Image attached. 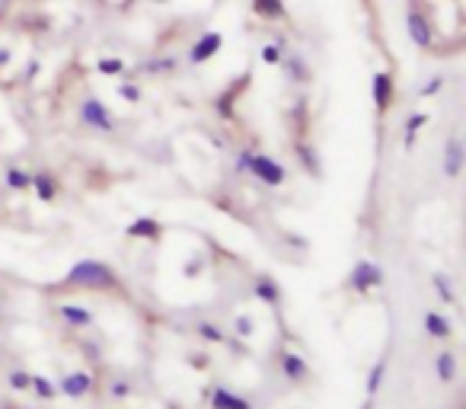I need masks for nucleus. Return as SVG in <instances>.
<instances>
[{
    "mask_svg": "<svg viewBox=\"0 0 466 409\" xmlns=\"http://www.w3.org/2000/svg\"><path fill=\"white\" fill-rule=\"evenodd\" d=\"M67 291H119V272L103 259H80L71 266V272L61 281Z\"/></svg>",
    "mask_w": 466,
    "mask_h": 409,
    "instance_id": "nucleus-1",
    "label": "nucleus"
},
{
    "mask_svg": "<svg viewBox=\"0 0 466 409\" xmlns=\"http://www.w3.org/2000/svg\"><path fill=\"white\" fill-rule=\"evenodd\" d=\"M77 119H80L84 128L96 131V135H115V128H119L115 115L109 112V106H106L99 96H86V100L80 102V109H77Z\"/></svg>",
    "mask_w": 466,
    "mask_h": 409,
    "instance_id": "nucleus-2",
    "label": "nucleus"
},
{
    "mask_svg": "<svg viewBox=\"0 0 466 409\" xmlns=\"http://www.w3.org/2000/svg\"><path fill=\"white\" fill-rule=\"evenodd\" d=\"M246 173H249L256 183H262L265 189H278V186H284V179H288V170L281 167L275 157L262 154V150H252L249 163H246Z\"/></svg>",
    "mask_w": 466,
    "mask_h": 409,
    "instance_id": "nucleus-3",
    "label": "nucleus"
},
{
    "mask_svg": "<svg viewBox=\"0 0 466 409\" xmlns=\"http://www.w3.org/2000/svg\"><path fill=\"white\" fill-rule=\"evenodd\" d=\"M380 285H383V269L371 259H358L352 266V272H348V288L358 291V294L380 288Z\"/></svg>",
    "mask_w": 466,
    "mask_h": 409,
    "instance_id": "nucleus-4",
    "label": "nucleus"
},
{
    "mask_svg": "<svg viewBox=\"0 0 466 409\" xmlns=\"http://www.w3.org/2000/svg\"><path fill=\"white\" fill-rule=\"evenodd\" d=\"M58 387V397H67V400H84V397H90V393L96 390V381L90 371H67L61 381L55 384Z\"/></svg>",
    "mask_w": 466,
    "mask_h": 409,
    "instance_id": "nucleus-5",
    "label": "nucleus"
},
{
    "mask_svg": "<svg viewBox=\"0 0 466 409\" xmlns=\"http://www.w3.org/2000/svg\"><path fill=\"white\" fill-rule=\"evenodd\" d=\"M205 403L211 409H252V403L246 400L243 393L230 390V387H221V384L208 387V390H205Z\"/></svg>",
    "mask_w": 466,
    "mask_h": 409,
    "instance_id": "nucleus-6",
    "label": "nucleus"
},
{
    "mask_svg": "<svg viewBox=\"0 0 466 409\" xmlns=\"http://www.w3.org/2000/svg\"><path fill=\"white\" fill-rule=\"evenodd\" d=\"M466 167V150H463V141L457 135H450L447 144H444V160H441V170H444V176L447 179H460Z\"/></svg>",
    "mask_w": 466,
    "mask_h": 409,
    "instance_id": "nucleus-7",
    "label": "nucleus"
},
{
    "mask_svg": "<svg viewBox=\"0 0 466 409\" xmlns=\"http://www.w3.org/2000/svg\"><path fill=\"white\" fill-rule=\"evenodd\" d=\"M406 29H409V38L419 48H431V42H434V29H431L428 16H425L421 10L412 7L409 13H406Z\"/></svg>",
    "mask_w": 466,
    "mask_h": 409,
    "instance_id": "nucleus-8",
    "label": "nucleus"
},
{
    "mask_svg": "<svg viewBox=\"0 0 466 409\" xmlns=\"http://www.w3.org/2000/svg\"><path fill=\"white\" fill-rule=\"evenodd\" d=\"M32 192L38 196V202H58V196H61V179L55 176V173H48V170H38V173H32Z\"/></svg>",
    "mask_w": 466,
    "mask_h": 409,
    "instance_id": "nucleus-9",
    "label": "nucleus"
},
{
    "mask_svg": "<svg viewBox=\"0 0 466 409\" xmlns=\"http://www.w3.org/2000/svg\"><path fill=\"white\" fill-rule=\"evenodd\" d=\"M278 368H281V374H284V381H288V384H304L310 377L307 358H300L297 352H281Z\"/></svg>",
    "mask_w": 466,
    "mask_h": 409,
    "instance_id": "nucleus-10",
    "label": "nucleus"
},
{
    "mask_svg": "<svg viewBox=\"0 0 466 409\" xmlns=\"http://www.w3.org/2000/svg\"><path fill=\"white\" fill-rule=\"evenodd\" d=\"M396 100V86H393V74L390 71H380V74H373V106L380 115H387V109L393 106Z\"/></svg>",
    "mask_w": 466,
    "mask_h": 409,
    "instance_id": "nucleus-11",
    "label": "nucleus"
},
{
    "mask_svg": "<svg viewBox=\"0 0 466 409\" xmlns=\"http://www.w3.org/2000/svg\"><path fill=\"white\" fill-rule=\"evenodd\" d=\"M221 45H224V36H221V32H205L195 45L188 48V61H192V65H205L208 58H214L217 51H221Z\"/></svg>",
    "mask_w": 466,
    "mask_h": 409,
    "instance_id": "nucleus-12",
    "label": "nucleus"
},
{
    "mask_svg": "<svg viewBox=\"0 0 466 409\" xmlns=\"http://www.w3.org/2000/svg\"><path fill=\"white\" fill-rule=\"evenodd\" d=\"M55 314L61 316L67 326H74V329H90V326L96 323L93 310H90V307H84V304H58Z\"/></svg>",
    "mask_w": 466,
    "mask_h": 409,
    "instance_id": "nucleus-13",
    "label": "nucleus"
},
{
    "mask_svg": "<svg viewBox=\"0 0 466 409\" xmlns=\"http://www.w3.org/2000/svg\"><path fill=\"white\" fill-rule=\"evenodd\" d=\"M125 233H128L131 240L138 237V240L160 243V240H163V224H160L157 218H147V214H144V218H134V221L125 227Z\"/></svg>",
    "mask_w": 466,
    "mask_h": 409,
    "instance_id": "nucleus-14",
    "label": "nucleus"
},
{
    "mask_svg": "<svg viewBox=\"0 0 466 409\" xmlns=\"http://www.w3.org/2000/svg\"><path fill=\"white\" fill-rule=\"evenodd\" d=\"M421 326H425V333H428L431 339H438V342H447L450 336H454V323H450V316L441 314V310H425Z\"/></svg>",
    "mask_w": 466,
    "mask_h": 409,
    "instance_id": "nucleus-15",
    "label": "nucleus"
},
{
    "mask_svg": "<svg viewBox=\"0 0 466 409\" xmlns=\"http://www.w3.org/2000/svg\"><path fill=\"white\" fill-rule=\"evenodd\" d=\"M252 294H256L262 304H269V307H278L281 298H284V294H281V285L271 279V275H259V279H256V288H252Z\"/></svg>",
    "mask_w": 466,
    "mask_h": 409,
    "instance_id": "nucleus-16",
    "label": "nucleus"
},
{
    "mask_svg": "<svg viewBox=\"0 0 466 409\" xmlns=\"http://www.w3.org/2000/svg\"><path fill=\"white\" fill-rule=\"evenodd\" d=\"M3 186H7L10 192H29V186H32V173L16 167V163H7V167H3Z\"/></svg>",
    "mask_w": 466,
    "mask_h": 409,
    "instance_id": "nucleus-17",
    "label": "nucleus"
},
{
    "mask_svg": "<svg viewBox=\"0 0 466 409\" xmlns=\"http://www.w3.org/2000/svg\"><path fill=\"white\" fill-rule=\"evenodd\" d=\"M434 377L441 384H454L457 381V355L454 352H441L434 358Z\"/></svg>",
    "mask_w": 466,
    "mask_h": 409,
    "instance_id": "nucleus-18",
    "label": "nucleus"
},
{
    "mask_svg": "<svg viewBox=\"0 0 466 409\" xmlns=\"http://www.w3.org/2000/svg\"><path fill=\"white\" fill-rule=\"evenodd\" d=\"M387 368H390V355H380L377 362H373L371 374H367V397H377L380 393V384L387 377Z\"/></svg>",
    "mask_w": 466,
    "mask_h": 409,
    "instance_id": "nucleus-19",
    "label": "nucleus"
},
{
    "mask_svg": "<svg viewBox=\"0 0 466 409\" xmlns=\"http://www.w3.org/2000/svg\"><path fill=\"white\" fill-rule=\"evenodd\" d=\"M29 390L36 393L38 400H58V387H55V381H48L45 374H36V371H32V381H29Z\"/></svg>",
    "mask_w": 466,
    "mask_h": 409,
    "instance_id": "nucleus-20",
    "label": "nucleus"
},
{
    "mask_svg": "<svg viewBox=\"0 0 466 409\" xmlns=\"http://www.w3.org/2000/svg\"><path fill=\"white\" fill-rule=\"evenodd\" d=\"M252 10L265 19H281L284 16V0H252Z\"/></svg>",
    "mask_w": 466,
    "mask_h": 409,
    "instance_id": "nucleus-21",
    "label": "nucleus"
},
{
    "mask_svg": "<svg viewBox=\"0 0 466 409\" xmlns=\"http://www.w3.org/2000/svg\"><path fill=\"white\" fill-rule=\"evenodd\" d=\"M294 150H297V157H300V163H304V170H307V173H317L319 176V154L313 148H310V144H304V141H297V144H294Z\"/></svg>",
    "mask_w": 466,
    "mask_h": 409,
    "instance_id": "nucleus-22",
    "label": "nucleus"
},
{
    "mask_svg": "<svg viewBox=\"0 0 466 409\" xmlns=\"http://www.w3.org/2000/svg\"><path fill=\"white\" fill-rule=\"evenodd\" d=\"M106 393H109V400H128L131 393H134V381H128V377H115V381L106 384Z\"/></svg>",
    "mask_w": 466,
    "mask_h": 409,
    "instance_id": "nucleus-23",
    "label": "nucleus"
},
{
    "mask_svg": "<svg viewBox=\"0 0 466 409\" xmlns=\"http://www.w3.org/2000/svg\"><path fill=\"white\" fill-rule=\"evenodd\" d=\"M428 121V115L425 112H419V115H409L406 119V128H402V141H406V148H412L415 144V138H419V131H421V125Z\"/></svg>",
    "mask_w": 466,
    "mask_h": 409,
    "instance_id": "nucleus-24",
    "label": "nucleus"
},
{
    "mask_svg": "<svg viewBox=\"0 0 466 409\" xmlns=\"http://www.w3.org/2000/svg\"><path fill=\"white\" fill-rule=\"evenodd\" d=\"M284 71H288V74H291V80H297V84H304V80H307V77H310V71H307V61H304V58H300V55H291L288 61H284Z\"/></svg>",
    "mask_w": 466,
    "mask_h": 409,
    "instance_id": "nucleus-25",
    "label": "nucleus"
},
{
    "mask_svg": "<svg viewBox=\"0 0 466 409\" xmlns=\"http://www.w3.org/2000/svg\"><path fill=\"white\" fill-rule=\"evenodd\" d=\"M431 285H434V294H438L444 304L454 301V285H450V279L444 275V272H434V275H431Z\"/></svg>",
    "mask_w": 466,
    "mask_h": 409,
    "instance_id": "nucleus-26",
    "label": "nucleus"
},
{
    "mask_svg": "<svg viewBox=\"0 0 466 409\" xmlns=\"http://www.w3.org/2000/svg\"><path fill=\"white\" fill-rule=\"evenodd\" d=\"M29 381H32V371H26V368H13V371L7 374V384H10V390H19V393H26V390H29Z\"/></svg>",
    "mask_w": 466,
    "mask_h": 409,
    "instance_id": "nucleus-27",
    "label": "nucleus"
},
{
    "mask_svg": "<svg viewBox=\"0 0 466 409\" xmlns=\"http://www.w3.org/2000/svg\"><path fill=\"white\" fill-rule=\"evenodd\" d=\"M198 336H201V342H214V345L227 339L224 329H221L217 323H208V320H205V323H198Z\"/></svg>",
    "mask_w": 466,
    "mask_h": 409,
    "instance_id": "nucleus-28",
    "label": "nucleus"
},
{
    "mask_svg": "<svg viewBox=\"0 0 466 409\" xmlns=\"http://www.w3.org/2000/svg\"><path fill=\"white\" fill-rule=\"evenodd\" d=\"M99 71H103V74H121V71H125V61H121V58H103V61H99Z\"/></svg>",
    "mask_w": 466,
    "mask_h": 409,
    "instance_id": "nucleus-29",
    "label": "nucleus"
},
{
    "mask_svg": "<svg viewBox=\"0 0 466 409\" xmlns=\"http://www.w3.org/2000/svg\"><path fill=\"white\" fill-rule=\"evenodd\" d=\"M441 86H444V77H441V74H434V77H431V80H428V84H425V86H421V90H419V96H434V93H438V90H441Z\"/></svg>",
    "mask_w": 466,
    "mask_h": 409,
    "instance_id": "nucleus-30",
    "label": "nucleus"
},
{
    "mask_svg": "<svg viewBox=\"0 0 466 409\" xmlns=\"http://www.w3.org/2000/svg\"><path fill=\"white\" fill-rule=\"evenodd\" d=\"M262 61H265V65H281V48L278 45H265L262 48Z\"/></svg>",
    "mask_w": 466,
    "mask_h": 409,
    "instance_id": "nucleus-31",
    "label": "nucleus"
},
{
    "mask_svg": "<svg viewBox=\"0 0 466 409\" xmlns=\"http://www.w3.org/2000/svg\"><path fill=\"white\" fill-rule=\"evenodd\" d=\"M119 93L125 96L128 102H138V100H140V90H138V86H131V84H121V86H119Z\"/></svg>",
    "mask_w": 466,
    "mask_h": 409,
    "instance_id": "nucleus-32",
    "label": "nucleus"
},
{
    "mask_svg": "<svg viewBox=\"0 0 466 409\" xmlns=\"http://www.w3.org/2000/svg\"><path fill=\"white\" fill-rule=\"evenodd\" d=\"M236 329H240L243 339H249V336H252V320H249V316H236Z\"/></svg>",
    "mask_w": 466,
    "mask_h": 409,
    "instance_id": "nucleus-33",
    "label": "nucleus"
},
{
    "mask_svg": "<svg viewBox=\"0 0 466 409\" xmlns=\"http://www.w3.org/2000/svg\"><path fill=\"white\" fill-rule=\"evenodd\" d=\"M10 65V51L7 48H0V67H7Z\"/></svg>",
    "mask_w": 466,
    "mask_h": 409,
    "instance_id": "nucleus-34",
    "label": "nucleus"
},
{
    "mask_svg": "<svg viewBox=\"0 0 466 409\" xmlns=\"http://www.w3.org/2000/svg\"><path fill=\"white\" fill-rule=\"evenodd\" d=\"M0 323H3V307H0Z\"/></svg>",
    "mask_w": 466,
    "mask_h": 409,
    "instance_id": "nucleus-35",
    "label": "nucleus"
}]
</instances>
